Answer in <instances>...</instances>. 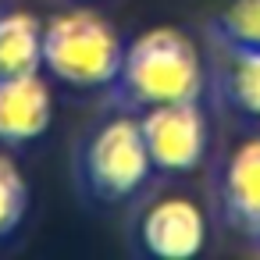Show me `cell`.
<instances>
[{
  "label": "cell",
  "mask_w": 260,
  "mask_h": 260,
  "mask_svg": "<svg viewBox=\"0 0 260 260\" xmlns=\"http://www.w3.org/2000/svg\"><path fill=\"white\" fill-rule=\"evenodd\" d=\"M114 89L121 93V100L143 111L157 104L200 100L203 57L182 29H171V25L146 29L125 47Z\"/></svg>",
  "instance_id": "6da1fadb"
},
{
  "label": "cell",
  "mask_w": 260,
  "mask_h": 260,
  "mask_svg": "<svg viewBox=\"0 0 260 260\" xmlns=\"http://www.w3.org/2000/svg\"><path fill=\"white\" fill-rule=\"evenodd\" d=\"M121 54L125 43L118 29L89 8L61 11L43 22V72L54 82H64L72 89L114 86Z\"/></svg>",
  "instance_id": "7a4b0ae2"
},
{
  "label": "cell",
  "mask_w": 260,
  "mask_h": 260,
  "mask_svg": "<svg viewBox=\"0 0 260 260\" xmlns=\"http://www.w3.org/2000/svg\"><path fill=\"white\" fill-rule=\"evenodd\" d=\"M150 175H153V160L146 153L139 118L128 114L107 118L86 136L79 150V178L93 200L104 203L128 200L146 185Z\"/></svg>",
  "instance_id": "3957f363"
},
{
  "label": "cell",
  "mask_w": 260,
  "mask_h": 260,
  "mask_svg": "<svg viewBox=\"0 0 260 260\" xmlns=\"http://www.w3.org/2000/svg\"><path fill=\"white\" fill-rule=\"evenodd\" d=\"M139 128H143V143H146V153L157 171L185 175L207 153L210 132H207V118L196 100L146 107L139 118Z\"/></svg>",
  "instance_id": "277c9868"
},
{
  "label": "cell",
  "mask_w": 260,
  "mask_h": 260,
  "mask_svg": "<svg viewBox=\"0 0 260 260\" xmlns=\"http://www.w3.org/2000/svg\"><path fill=\"white\" fill-rule=\"evenodd\" d=\"M139 242L150 256L189 260L207 242V217L189 196H164L143 210Z\"/></svg>",
  "instance_id": "5b68a950"
},
{
  "label": "cell",
  "mask_w": 260,
  "mask_h": 260,
  "mask_svg": "<svg viewBox=\"0 0 260 260\" xmlns=\"http://www.w3.org/2000/svg\"><path fill=\"white\" fill-rule=\"evenodd\" d=\"M54 121V93L43 72L0 79V146H29Z\"/></svg>",
  "instance_id": "8992f818"
},
{
  "label": "cell",
  "mask_w": 260,
  "mask_h": 260,
  "mask_svg": "<svg viewBox=\"0 0 260 260\" xmlns=\"http://www.w3.org/2000/svg\"><path fill=\"white\" fill-rule=\"evenodd\" d=\"M221 203L235 228L260 235V139H246L232 150L221 171Z\"/></svg>",
  "instance_id": "52a82bcc"
},
{
  "label": "cell",
  "mask_w": 260,
  "mask_h": 260,
  "mask_svg": "<svg viewBox=\"0 0 260 260\" xmlns=\"http://www.w3.org/2000/svg\"><path fill=\"white\" fill-rule=\"evenodd\" d=\"M43 72V22L32 11H0V79Z\"/></svg>",
  "instance_id": "ba28073f"
},
{
  "label": "cell",
  "mask_w": 260,
  "mask_h": 260,
  "mask_svg": "<svg viewBox=\"0 0 260 260\" xmlns=\"http://www.w3.org/2000/svg\"><path fill=\"white\" fill-rule=\"evenodd\" d=\"M224 93L235 111L260 118V47H232Z\"/></svg>",
  "instance_id": "9c48e42d"
},
{
  "label": "cell",
  "mask_w": 260,
  "mask_h": 260,
  "mask_svg": "<svg viewBox=\"0 0 260 260\" xmlns=\"http://www.w3.org/2000/svg\"><path fill=\"white\" fill-rule=\"evenodd\" d=\"M29 210V185L11 157L0 153V242L11 239Z\"/></svg>",
  "instance_id": "30bf717a"
},
{
  "label": "cell",
  "mask_w": 260,
  "mask_h": 260,
  "mask_svg": "<svg viewBox=\"0 0 260 260\" xmlns=\"http://www.w3.org/2000/svg\"><path fill=\"white\" fill-rule=\"evenodd\" d=\"M217 32L228 47H260V0H228L217 15Z\"/></svg>",
  "instance_id": "8fae6325"
},
{
  "label": "cell",
  "mask_w": 260,
  "mask_h": 260,
  "mask_svg": "<svg viewBox=\"0 0 260 260\" xmlns=\"http://www.w3.org/2000/svg\"><path fill=\"white\" fill-rule=\"evenodd\" d=\"M0 11H4V8H0Z\"/></svg>",
  "instance_id": "7c38bea8"
}]
</instances>
